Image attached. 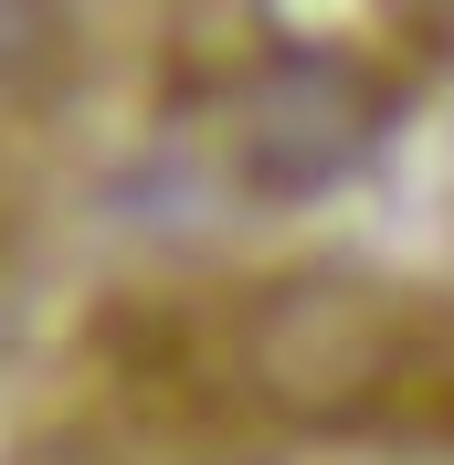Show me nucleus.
Masks as SVG:
<instances>
[{
    "label": "nucleus",
    "instance_id": "f257e3e1",
    "mask_svg": "<svg viewBox=\"0 0 454 465\" xmlns=\"http://www.w3.org/2000/svg\"><path fill=\"white\" fill-rule=\"evenodd\" d=\"M243 381L296 423H423V307L360 275H296L243 328Z\"/></svg>",
    "mask_w": 454,
    "mask_h": 465
},
{
    "label": "nucleus",
    "instance_id": "f03ea898",
    "mask_svg": "<svg viewBox=\"0 0 454 465\" xmlns=\"http://www.w3.org/2000/svg\"><path fill=\"white\" fill-rule=\"evenodd\" d=\"M380 138V95L360 64L285 54L275 74H254L243 116H232V170L254 191H328L339 170H360Z\"/></svg>",
    "mask_w": 454,
    "mask_h": 465
},
{
    "label": "nucleus",
    "instance_id": "7ed1b4c3",
    "mask_svg": "<svg viewBox=\"0 0 454 465\" xmlns=\"http://www.w3.org/2000/svg\"><path fill=\"white\" fill-rule=\"evenodd\" d=\"M43 32H54L43 0H0V74H22V64L43 54Z\"/></svg>",
    "mask_w": 454,
    "mask_h": 465
}]
</instances>
